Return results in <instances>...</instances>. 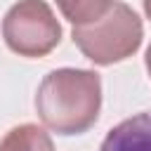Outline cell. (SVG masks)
<instances>
[{
  "mask_svg": "<svg viewBox=\"0 0 151 151\" xmlns=\"http://www.w3.org/2000/svg\"><path fill=\"white\" fill-rule=\"evenodd\" d=\"M42 125L61 137L87 132L101 111V78L90 68H54L35 92Z\"/></svg>",
  "mask_w": 151,
  "mask_h": 151,
  "instance_id": "1",
  "label": "cell"
},
{
  "mask_svg": "<svg viewBox=\"0 0 151 151\" xmlns=\"http://www.w3.org/2000/svg\"><path fill=\"white\" fill-rule=\"evenodd\" d=\"M73 42L78 50L97 66H111L132 57L144 38V26L139 14L113 0L111 7L94 21L85 26H73Z\"/></svg>",
  "mask_w": 151,
  "mask_h": 151,
  "instance_id": "2",
  "label": "cell"
},
{
  "mask_svg": "<svg viewBox=\"0 0 151 151\" xmlns=\"http://www.w3.org/2000/svg\"><path fill=\"white\" fill-rule=\"evenodd\" d=\"M2 38L14 54L40 59L61 42V26L45 0H19L2 19Z\"/></svg>",
  "mask_w": 151,
  "mask_h": 151,
  "instance_id": "3",
  "label": "cell"
},
{
  "mask_svg": "<svg viewBox=\"0 0 151 151\" xmlns=\"http://www.w3.org/2000/svg\"><path fill=\"white\" fill-rule=\"evenodd\" d=\"M99 151H151V111L120 120L109 130Z\"/></svg>",
  "mask_w": 151,
  "mask_h": 151,
  "instance_id": "4",
  "label": "cell"
},
{
  "mask_svg": "<svg viewBox=\"0 0 151 151\" xmlns=\"http://www.w3.org/2000/svg\"><path fill=\"white\" fill-rule=\"evenodd\" d=\"M0 151H54V144L42 127L24 123L5 132L0 139Z\"/></svg>",
  "mask_w": 151,
  "mask_h": 151,
  "instance_id": "5",
  "label": "cell"
},
{
  "mask_svg": "<svg viewBox=\"0 0 151 151\" xmlns=\"http://www.w3.org/2000/svg\"><path fill=\"white\" fill-rule=\"evenodd\" d=\"M111 2L113 0H57V7L73 26H85L99 19L111 7Z\"/></svg>",
  "mask_w": 151,
  "mask_h": 151,
  "instance_id": "6",
  "label": "cell"
},
{
  "mask_svg": "<svg viewBox=\"0 0 151 151\" xmlns=\"http://www.w3.org/2000/svg\"><path fill=\"white\" fill-rule=\"evenodd\" d=\"M144 61H146V71H149V78H151V45H149V50H146V57H144Z\"/></svg>",
  "mask_w": 151,
  "mask_h": 151,
  "instance_id": "7",
  "label": "cell"
},
{
  "mask_svg": "<svg viewBox=\"0 0 151 151\" xmlns=\"http://www.w3.org/2000/svg\"><path fill=\"white\" fill-rule=\"evenodd\" d=\"M142 2H144V14L151 19V0H142Z\"/></svg>",
  "mask_w": 151,
  "mask_h": 151,
  "instance_id": "8",
  "label": "cell"
}]
</instances>
